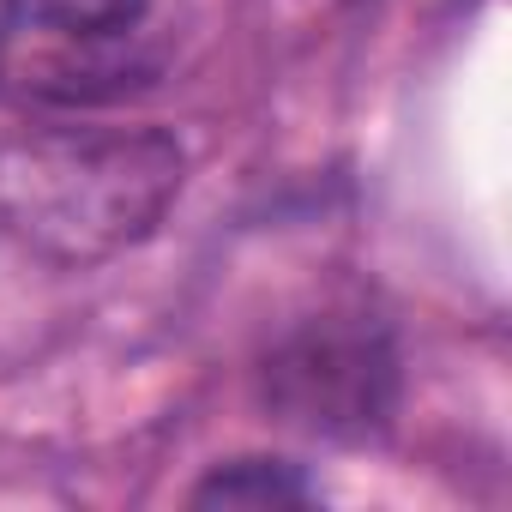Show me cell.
Segmentation results:
<instances>
[{"mask_svg": "<svg viewBox=\"0 0 512 512\" xmlns=\"http://www.w3.org/2000/svg\"><path fill=\"white\" fill-rule=\"evenodd\" d=\"M151 0H7V19L31 37H61V43H103L121 37L145 19Z\"/></svg>", "mask_w": 512, "mask_h": 512, "instance_id": "3957f363", "label": "cell"}, {"mask_svg": "<svg viewBox=\"0 0 512 512\" xmlns=\"http://www.w3.org/2000/svg\"><path fill=\"white\" fill-rule=\"evenodd\" d=\"M25 229L67 247H109L151 229V217L181 187V151L163 133L133 139H61L25 151L13 169Z\"/></svg>", "mask_w": 512, "mask_h": 512, "instance_id": "6da1fadb", "label": "cell"}, {"mask_svg": "<svg viewBox=\"0 0 512 512\" xmlns=\"http://www.w3.org/2000/svg\"><path fill=\"white\" fill-rule=\"evenodd\" d=\"M308 482L278 458H235L193 488V506H302Z\"/></svg>", "mask_w": 512, "mask_h": 512, "instance_id": "277c9868", "label": "cell"}, {"mask_svg": "<svg viewBox=\"0 0 512 512\" xmlns=\"http://www.w3.org/2000/svg\"><path fill=\"white\" fill-rule=\"evenodd\" d=\"M386 392H392V362L380 338H362V332H308L278 362L284 410L326 434L368 428L386 410Z\"/></svg>", "mask_w": 512, "mask_h": 512, "instance_id": "7a4b0ae2", "label": "cell"}]
</instances>
